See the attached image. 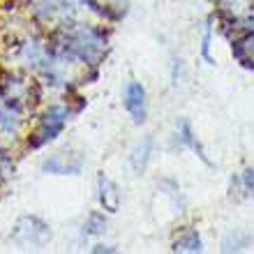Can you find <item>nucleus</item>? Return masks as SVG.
Here are the masks:
<instances>
[{
    "label": "nucleus",
    "mask_w": 254,
    "mask_h": 254,
    "mask_svg": "<svg viewBox=\"0 0 254 254\" xmlns=\"http://www.w3.org/2000/svg\"><path fill=\"white\" fill-rule=\"evenodd\" d=\"M210 40H213V28H210V23H208V26L203 28V40H201V56H203L208 63H215V58L210 56Z\"/></svg>",
    "instance_id": "obj_11"
},
{
    "label": "nucleus",
    "mask_w": 254,
    "mask_h": 254,
    "mask_svg": "<svg viewBox=\"0 0 254 254\" xmlns=\"http://www.w3.org/2000/svg\"><path fill=\"white\" fill-rule=\"evenodd\" d=\"M201 250H203V243L196 229H185L174 241V252H201Z\"/></svg>",
    "instance_id": "obj_7"
},
{
    "label": "nucleus",
    "mask_w": 254,
    "mask_h": 254,
    "mask_svg": "<svg viewBox=\"0 0 254 254\" xmlns=\"http://www.w3.org/2000/svg\"><path fill=\"white\" fill-rule=\"evenodd\" d=\"M104 227H107L104 217H102L100 213H90L88 222L83 224V231H86L88 236H95V234H102V231H104Z\"/></svg>",
    "instance_id": "obj_10"
},
{
    "label": "nucleus",
    "mask_w": 254,
    "mask_h": 254,
    "mask_svg": "<svg viewBox=\"0 0 254 254\" xmlns=\"http://www.w3.org/2000/svg\"><path fill=\"white\" fill-rule=\"evenodd\" d=\"M176 136H178V143H183V146H192L194 150L199 148V143H196V139H194L192 127H190L188 121H181L178 125H176Z\"/></svg>",
    "instance_id": "obj_8"
},
{
    "label": "nucleus",
    "mask_w": 254,
    "mask_h": 254,
    "mask_svg": "<svg viewBox=\"0 0 254 254\" xmlns=\"http://www.w3.org/2000/svg\"><path fill=\"white\" fill-rule=\"evenodd\" d=\"M231 185H236L238 190H243V192H252L254 194V169H248V171H243L241 176H236V178H231Z\"/></svg>",
    "instance_id": "obj_9"
},
{
    "label": "nucleus",
    "mask_w": 254,
    "mask_h": 254,
    "mask_svg": "<svg viewBox=\"0 0 254 254\" xmlns=\"http://www.w3.org/2000/svg\"><path fill=\"white\" fill-rule=\"evenodd\" d=\"M100 203L109 213H116L118 206H121V192L116 188V183H111L109 178H104V176L100 178Z\"/></svg>",
    "instance_id": "obj_6"
},
{
    "label": "nucleus",
    "mask_w": 254,
    "mask_h": 254,
    "mask_svg": "<svg viewBox=\"0 0 254 254\" xmlns=\"http://www.w3.org/2000/svg\"><path fill=\"white\" fill-rule=\"evenodd\" d=\"M123 104H125L127 114L132 116L134 123H143L148 116V95L143 83L139 81H127L125 90H123Z\"/></svg>",
    "instance_id": "obj_2"
},
{
    "label": "nucleus",
    "mask_w": 254,
    "mask_h": 254,
    "mask_svg": "<svg viewBox=\"0 0 254 254\" xmlns=\"http://www.w3.org/2000/svg\"><path fill=\"white\" fill-rule=\"evenodd\" d=\"M67 121H69V111L61 104H51V107L42 114L40 123H37V129L33 132V136L28 139V146L30 148H40L49 141H54L58 134L65 129Z\"/></svg>",
    "instance_id": "obj_1"
},
{
    "label": "nucleus",
    "mask_w": 254,
    "mask_h": 254,
    "mask_svg": "<svg viewBox=\"0 0 254 254\" xmlns=\"http://www.w3.org/2000/svg\"><path fill=\"white\" fill-rule=\"evenodd\" d=\"M28 227H23V220L16 222L14 227V241H19L21 245H30V248H37V245H44V243L51 238V231L42 220L37 217H26Z\"/></svg>",
    "instance_id": "obj_3"
},
{
    "label": "nucleus",
    "mask_w": 254,
    "mask_h": 254,
    "mask_svg": "<svg viewBox=\"0 0 254 254\" xmlns=\"http://www.w3.org/2000/svg\"><path fill=\"white\" fill-rule=\"evenodd\" d=\"M150 155H153V136H146V139L132 150V155H129V164H132V169L136 174H143V171H146L148 162H150Z\"/></svg>",
    "instance_id": "obj_5"
},
{
    "label": "nucleus",
    "mask_w": 254,
    "mask_h": 254,
    "mask_svg": "<svg viewBox=\"0 0 254 254\" xmlns=\"http://www.w3.org/2000/svg\"><path fill=\"white\" fill-rule=\"evenodd\" d=\"M83 153H67V150H61V153H54L49 160H44L42 169L49 171V174H79L81 169H83Z\"/></svg>",
    "instance_id": "obj_4"
}]
</instances>
